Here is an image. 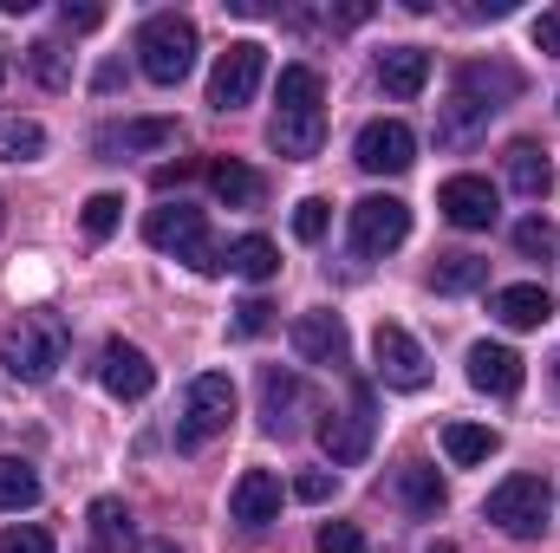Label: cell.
Instances as JSON below:
<instances>
[{
	"mask_svg": "<svg viewBox=\"0 0 560 553\" xmlns=\"http://www.w3.org/2000/svg\"><path fill=\"white\" fill-rule=\"evenodd\" d=\"M143 242L163 248V255H176V261H189L196 274H222V268H229V248L209 242V222H202V209H189V202L150 209V215H143Z\"/></svg>",
	"mask_w": 560,
	"mask_h": 553,
	"instance_id": "cell-1",
	"label": "cell"
},
{
	"mask_svg": "<svg viewBox=\"0 0 560 553\" xmlns=\"http://www.w3.org/2000/svg\"><path fill=\"white\" fill-rule=\"evenodd\" d=\"M138 66L150 85H183L196 66V20L189 13H150L138 26Z\"/></svg>",
	"mask_w": 560,
	"mask_h": 553,
	"instance_id": "cell-2",
	"label": "cell"
},
{
	"mask_svg": "<svg viewBox=\"0 0 560 553\" xmlns=\"http://www.w3.org/2000/svg\"><path fill=\"white\" fill-rule=\"evenodd\" d=\"M66 326L59 319H20L7 339H0V365L13 385H46L59 365H66Z\"/></svg>",
	"mask_w": 560,
	"mask_h": 553,
	"instance_id": "cell-3",
	"label": "cell"
},
{
	"mask_svg": "<svg viewBox=\"0 0 560 553\" xmlns=\"http://www.w3.org/2000/svg\"><path fill=\"white\" fill-rule=\"evenodd\" d=\"M482 515H489L509 541H535V534L548 528V515H555V489H548V475H509V482L482 502Z\"/></svg>",
	"mask_w": 560,
	"mask_h": 553,
	"instance_id": "cell-4",
	"label": "cell"
},
{
	"mask_svg": "<svg viewBox=\"0 0 560 553\" xmlns=\"http://www.w3.org/2000/svg\"><path fill=\"white\" fill-rule=\"evenodd\" d=\"M261 79H268V46H261V39H235V46L215 59V72H209V105H215V111H242V105L261 92Z\"/></svg>",
	"mask_w": 560,
	"mask_h": 553,
	"instance_id": "cell-5",
	"label": "cell"
},
{
	"mask_svg": "<svg viewBox=\"0 0 560 553\" xmlns=\"http://www.w3.org/2000/svg\"><path fill=\"white\" fill-rule=\"evenodd\" d=\"M229 423H235V385H229L222 372H202V378L189 385V398H183V423H176V443H183V449H196V443L222 436Z\"/></svg>",
	"mask_w": 560,
	"mask_h": 553,
	"instance_id": "cell-6",
	"label": "cell"
},
{
	"mask_svg": "<svg viewBox=\"0 0 560 553\" xmlns=\"http://www.w3.org/2000/svg\"><path fill=\"white\" fill-rule=\"evenodd\" d=\"M405 235H411V209L398 202V196H359L352 202V255H392V248H405Z\"/></svg>",
	"mask_w": 560,
	"mask_h": 553,
	"instance_id": "cell-7",
	"label": "cell"
},
{
	"mask_svg": "<svg viewBox=\"0 0 560 553\" xmlns=\"http://www.w3.org/2000/svg\"><path fill=\"white\" fill-rule=\"evenodd\" d=\"M372 372L392 385V391H423L430 385V358L405 326H378L372 332Z\"/></svg>",
	"mask_w": 560,
	"mask_h": 553,
	"instance_id": "cell-8",
	"label": "cell"
},
{
	"mask_svg": "<svg viewBox=\"0 0 560 553\" xmlns=\"http://www.w3.org/2000/svg\"><path fill=\"white\" fill-rule=\"evenodd\" d=\"M352 163H359L365 176H405V169L418 163V138H411V125H398V118L365 125L359 143H352Z\"/></svg>",
	"mask_w": 560,
	"mask_h": 553,
	"instance_id": "cell-9",
	"label": "cell"
},
{
	"mask_svg": "<svg viewBox=\"0 0 560 553\" xmlns=\"http://www.w3.org/2000/svg\"><path fill=\"white\" fill-rule=\"evenodd\" d=\"M372 430H378V416H372V391L359 385L346 411L319 423V443H326V456H332L339 469H352V462H365V456H372Z\"/></svg>",
	"mask_w": 560,
	"mask_h": 553,
	"instance_id": "cell-10",
	"label": "cell"
},
{
	"mask_svg": "<svg viewBox=\"0 0 560 553\" xmlns=\"http://www.w3.org/2000/svg\"><path fill=\"white\" fill-rule=\"evenodd\" d=\"M436 209H443L456 228H495L502 196H495V183H489V176H450V183L436 189Z\"/></svg>",
	"mask_w": 560,
	"mask_h": 553,
	"instance_id": "cell-11",
	"label": "cell"
},
{
	"mask_svg": "<svg viewBox=\"0 0 560 553\" xmlns=\"http://www.w3.org/2000/svg\"><path fill=\"white\" fill-rule=\"evenodd\" d=\"M98 378H105V391L125 398V404H138V398L156 391V365H150V352L125 345V339H112V345L98 352Z\"/></svg>",
	"mask_w": 560,
	"mask_h": 553,
	"instance_id": "cell-12",
	"label": "cell"
},
{
	"mask_svg": "<svg viewBox=\"0 0 560 553\" xmlns=\"http://www.w3.org/2000/svg\"><path fill=\"white\" fill-rule=\"evenodd\" d=\"M469 385L489 391V398H515V391L528 385V365H522V352L482 339V345H469Z\"/></svg>",
	"mask_w": 560,
	"mask_h": 553,
	"instance_id": "cell-13",
	"label": "cell"
},
{
	"mask_svg": "<svg viewBox=\"0 0 560 553\" xmlns=\"http://www.w3.org/2000/svg\"><path fill=\"white\" fill-rule=\"evenodd\" d=\"M293 352L306 365H346V319L339 313H300L293 319Z\"/></svg>",
	"mask_w": 560,
	"mask_h": 553,
	"instance_id": "cell-14",
	"label": "cell"
},
{
	"mask_svg": "<svg viewBox=\"0 0 560 553\" xmlns=\"http://www.w3.org/2000/svg\"><path fill=\"white\" fill-rule=\"evenodd\" d=\"M515 92H522V72H515V66H495V59L482 66V59H476V66H463V72H456V98L482 105L489 118H495V111H502V98H515Z\"/></svg>",
	"mask_w": 560,
	"mask_h": 553,
	"instance_id": "cell-15",
	"label": "cell"
},
{
	"mask_svg": "<svg viewBox=\"0 0 560 553\" xmlns=\"http://www.w3.org/2000/svg\"><path fill=\"white\" fill-rule=\"evenodd\" d=\"M229 515H235L242 528H268V521H280V475H268V469H242V482H235V495H229Z\"/></svg>",
	"mask_w": 560,
	"mask_h": 553,
	"instance_id": "cell-16",
	"label": "cell"
},
{
	"mask_svg": "<svg viewBox=\"0 0 560 553\" xmlns=\"http://www.w3.org/2000/svg\"><path fill=\"white\" fill-rule=\"evenodd\" d=\"M489 313H495L509 332H535V326H548V319H555V299H548V286L522 280V286H502V293L489 299Z\"/></svg>",
	"mask_w": 560,
	"mask_h": 553,
	"instance_id": "cell-17",
	"label": "cell"
},
{
	"mask_svg": "<svg viewBox=\"0 0 560 553\" xmlns=\"http://www.w3.org/2000/svg\"><path fill=\"white\" fill-rule=\"evenodd\" d=\"M170 143H176V125H170V118H131V125L98 131V156L118 163V156H131V150H170Z\"/></svg>",
	"mask_w": 560,
	"mask_h": 553,
	"instance_id": "cell-18",
	"label": "cell"
},
{
	"mask_svg": "<svg viewBox=\"0 0 560 553\" xmlns=\"http://www.w3.org/2000/svg\"><path fill=\"white\" fill-rule=\"evenodd\" d=\"M378 85H385L392 98H418L423 85H430V52H423V46H392V52H378Z\"/></svg>",
	"mask_w": 560,
	"mask_h": 553,
	"instance_id": "cell-19",
	"label": "cell"
},
{
	"mask_svg": "<svg viewBox=\"0 0 560 553\" xmlns=\"http://www.w3.org/2000/svg\"><path fill=\"white\" fill-rule=\"evenodd\" d=\"M502 169H509V189H515V196H528V202H541V196L555 189V163L541 156V143H509Z\"/></svg>",
	"mask_w": 560,
	"mask_h": 553,
	"instance_id": "cell-20",
	"label": "cell"
},
{
	"mask_svg": "<svg viewBox=\"0 0 560 553\" xmlns=\"http://www.w3.org/2000/svg\"><path fill=\"white\" fill-rule=\"evenodd\" d=\"M202 176H209V189H215V196H222L229 209H255V202L268 196L261 169H248V163H235V156H215V163H209Z\"/></svg>",
	"mask_w": 560,
	"mask_h": 553,
	"instance_id": "cell-21",
	"label": "cell"
},
{
	"mask_svg": "<svg viewBox=\"0 0 560 553\" xmlns=\"http://www.w3.org/2000/svg\"><path fill=\"white\" fill-rule=\"evenodd\" d=\"M268 138H275L280 156H319V143H326V118H319V111H280Z\"/></svg>",
	"mask_w": 560,
	"mask_h": 553,
	"instance_id": "cell-22",
	"label": "cell"
},
{
	"mask_svg": "<svg viewBox=\"0 0 560 553\" xmlns=\"http://www.w3.org/2000/svg\"><path fill=\"white\" fill-rule=\"evenodd\" d=\"M300 378L293 372H261V423L275 430V436H287L293 430V411H300Z\"/></svg>",
	"mask_w": 560,
	"mask_h": 553,
	"instance_id": "cell-23",
	"label": "cell"
},
{
	"mask_svg": "<svg viewBox=\"0 0 560 553\" xmlns=\"http://www.w3.org/2000/svg\"><path fill=\"white\" fill-rule=\"evenodd\" d=\"M495 449H502L495 430H482V423H443V456H450L456 469H476V462H489Z\"/></svg>",
	"mask_w": 560,
	"mask_h": 553,
	"instance_id": "cell-24",
	"label": "cell"
},
{
	"mask_svg": "<svg viewBox=\"0 0 560 553\" xmlns=\"http://www.w3.org/2000/svg\"><path fill=\"white\" fill-rule=\"evenodd\" d=\"M392 489H398V502H405L411 515H436V508H443V475H436L430 462H405V469L392 475Z\"/></svg>",
	"mask_w": 560,
	"mask_h": 553,
	"instance_id": "cell-25",
	"label": "cell"
},
{
	"mask_svg": "<svg viewBox=\"0 0 560 553\" xmlns=\"http://www.w3.org/2000/svg\"><path fill=\"white\" fill-rule=\"evenodd\" d=\"M131 548V508L118 495L92 502V553H125Z\"/></svg>",
	"mask_w": 560,
	"mask_h": 553,
	"instance_id": "cell-26",
	"label": "cell"
},
{
	"mask_svg": "<svg viewBox=\"0 0 560 553\" xmlns=\"http://www.w3.org/2000/svg\"><path fill=\"white\" fill-rule=\"evenodd\" d=\"M229 274H242V280H275V274H280V248L268 242V235H242V242L229 248Z\"/></svg>",
	"mask_w": 560,
	"mask_h": 553,
	"instance_id": "cell-27",
	"label": "cell"
},
{
	"mask_svg": "<svg viewBox=\"0 0 560 553\" xmlns=\"http://www.w3.org/2000/svg\"><path fill=\"white\" fill-rule=\"evenodd\" d=\"M489 280V261L482 255H436V268H430V286L436 293H476Z\"/></svg>",
	"mask_w": 560,
	"mask_h": 553,
	"instance_id": "cell-28",
	"label": "cell"
},
{
	"mask_svg": "<svg viewBox=\"0 0 560 553\" xmlns=\"http://www.w3.org/2000/svg\"><path fill=\"white\" fill-rule=\"evenodd\" d=\"M33 502H39V475H33V462L0 456V508L20 515V508H33Z\"/></svg>",
	"mask_w": 560,
	"mask_h": 553,
	"instance_id": "cell-29",
	"label": "cell"
},
{
	"mask_svg": "<svg viewBox=\"0 0 560 553\" xmlns=\"http://www.w3.org/2000/svg\"><path fill=\"white\" fill-rule=\"evenodd\" d=\"M319 72L313 66H280V111H319Z\"/></svg>",
	"mask_w": 560,
	"mask_h": 553,
	"instance_id": "cell-30",
	"label": "cell"
},
{
	"mask_svg": "<svg viewBox=\"0 0 560 553\" xmlns=\"http://www.w3.org/2000/svg\"><path fill=\"white\" fill-rule=\"evenodd\" d=\"M33 156H46V131L33 118H7L0 125V163H33Z\"/></svg>",
	"mask_w": 560,
	"mask_h": 553,
	"instance_id": "cell-31",
	"label": "cell"
},
{
	"mask_svg": "<svg viewBox=\"0 0 560 553\" xmlns=\"http://www.w3.org/2000/svg\"><path fill=\"white\" fill-rule=\"evenodd\" d=\"M85 242H112V228L125 222V196H112V189H98V196H85Z\"/></svg>",
	"mask_w": 560,
	"mask_h": 553,
	"instance_id": "cell-32",
	"label": "cell"
},
{
	"mask_svg": "<svg viewBox=\"0 0 560 553\" xmlns=\"http://www.w3.org/2000/svg\"><path fill=\"white\" fill-rule=\"evenodd\" d=\"M26 72H33L39 85H52V92H59V85L72 79V72H66V52H59L52 39H39V46H26Z\"/></svg>",
	"mask_w": 560,
	"mask_h": 553,
	"instance_id": "cell-33",
	"label": "cell"
},
{
	"mask_svg": "<svg viewBox=\"0 0 560 553\" xmlns=\"http://www.w3.org/2000/svg\"><path fill=\"white\" fill-rule=\"evenodd\" d=\"M268 326H275V306H268L261 293H248V299L235 306V319H229V332H235V339H261Z\"/></svg>",
	"mask_w": 560,
	"mask_h": 553,
	"instance_id": "cell-34",
	"label": "cell"
},
{
	"mask_svg": "<svg viewBox=\"0 0 560 553\" xmlns=\"http://www.w3.org/2000/svg\"><path fill=\"white\" fill-rule=\"evenodd\" d=\"M326 222H332V209H326L319 196H306V202L293 209V235H300V242H326Z\"/></svg>",
	"mask_w": 560,
	"mask_h": 553,
	"instance_id": "cell-35",
	"label": "cell"
},
{
	"mask_svg": "<svg viewBox=\"0 0 560 553\" xmlns=\"http://www.w3.org/2000/svg\"><path fill=\"white\" fill-rule=\"evenodd\" d=\"M0 553H52V534L20 521V528H0Z\"/></svg>",
	"mask_w": 560,
	"mask_h": 553,
	"instance_id": "cell-36",
	"label": "cell"
},
{
	"mask_svg": "<svg viewBox=\"0 0 560 553\" xmlns=\"http://www.w3.org/2000/svg\"><path fill=\"white\" fill-rule=\"evenodd\" d=\"M313 548H319V553H365V534H359L352 521H326Z\"/></svg>",
	"mask_w": 560,
	"mask_h": 553,
	"instance_id": "cell-37",
	"label": "cell"
},
{
	"mask_svg": "<svg viewBox=\"0 0 560 553\" xmlns=\"http://www.w3.org/2000/svg\"><path fill=\"white\" fill-rule=\"evenodd\" d=\"M515 248H522V255H541V261H548V255H555V228H548V222L535 215V222H522V228H515Z\"/></svg>",
	"mask_w": 560,
	"mask_h": 553,
	"instance_id": "cell-38",
	"label": "cell"
},
{
	"mask_svg": "<svg viewBox=\"0 0 560 553\" xmlns=\"http://www.w3.org/2000/svg\"><path fill=\"white\" fill-rule=\"evenodd\" d=\"M59 20H66L72 33H98V26H105V7H72V0H66V7H59Z\"/></svg>",
	"mask_w": 560,
	"mask_h": 553,
	"instance_id": "cell-39",
	"label": "cell"
},
{
	"mask_svg": "<svg viewBox=\"0 0 560 553\" xmlns=\"http://www.w3.org/2000/svg\"><path fill=\"white\" fill-rule=\"evenodd\" d=\"M332 489H339V482H332V475H326V469H306V475H300V482H293V495H300V502H326V495H332Z\"/></svg>",
	"mask_w": 560,
	"mask_h": 553,
	"instance_id": "cell-40",
	"label": "cell"
},
{
	"mask_svg": "<svg viewBox=\"0 0 560 553\" xmlns=\"http://www.w3.org/2000/svg\"><path fill=\"white\" fill-rule=\"evenodd\" d=\"M535 46H541L548 59H560V7H548V13L535 20Z\"/></svg>",
	"mask_w": 560,
	"mask_h": 553,
	"instance_id": "cell-41",
	"label": "cell"
},
{
	"mask_svg": "<svg viewBox=\"0 0 560 553\" xmlns=\"http://www.w3.org/2000/svg\"><path fill=\"white\" fill-rule=\"evenodd\" d=\"M143 553H183V548H176V541H150Z\"/></svg>",
	"mask_w": 560,
	"mask_h": 553,
	"instance_id": "cell-42",
	"label": "cell"
},
{
	"mask_svg": "<svg viewBox=\"0 0 560 553\" xmlns=\"http://www.w3.org/2000/svg\"><path fill=\"white\" fill-rule=\"evenodd\" d=\"M430 553H456V548H450V541H436V548H430Z\"/></svg>",
	"mask_w": 560,
	"mask_h": 553,
	"instance_id": "cell-43",
	"label": "cell"
},
{
	"mask_svg": "<svg viewBox=\"0 0 560 553\" xmlns=\"http://www.w3.org/2000/svg\"><path fill=\"white\" fill-rule=\"evenodd\" d=\"M555 391H560V358H555Z\"/></svg>",
	"mask_w": 560,
	"mask_h": 553,
	"instance_id": "cell-44",
	"label": "cell"
},
{
	"mask_svg": "<svg viewBox=\"0 0 560 553\" xmlns=\"http://www.w3.org/2000/svg\"><path fill=\"white\" fill-rule=\"evenodd\" d=\"M0 228H7V209H0Z\"/></svg>",
	"mask_w": 560,
	"mask_h": 553,
	"instance_id": "cell-45",
	"label": "cell"
},
{
	"mask_svg": "<svg viewBox=\"0 0 560 553\" xmlns=\"http://www.w3.org/2000/svg\"><path fill=\"white\" fill-rule=\"evenodd\" d=\"M0 72H7V66H0Z\"/></svg>",
	"mask_w": 560,
	"mask_h": 553,
	"instance_id": "cell-46",
	"label": "cell"
}]
</instances>
